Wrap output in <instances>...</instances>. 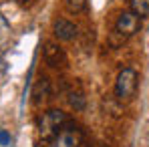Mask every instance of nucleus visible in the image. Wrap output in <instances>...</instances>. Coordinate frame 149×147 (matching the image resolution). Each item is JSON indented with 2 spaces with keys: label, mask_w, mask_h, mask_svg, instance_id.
Listing matches in <instances>:
<instances>
[{
  "label": "nucleus",
  "mask_w": 149,
  "mask_h": 147,
  "mask_svg": "<svg viewBox=\"0 0 149 147\" xmlns=\"http://www.w3.org/2000/svg\"><path fill=\"white\" fill-rule=\"evenodd\" d=\"M69 123V117L65 111L61 109H49L47 113H42V117L38 119V137L40 139H50L63 125Z\"/></svg>",
  "instance_id": "1"
},
{
  "label": "nucleus",
  "mask_w": 149,
  "mask_h": 147,
  "mask_svg": "<svg viewBox=\"0 0 149 147\" xmlns=\"http://www.w3.org/2000/svg\"><path fill=\"white\" fill-rule=\"evenodd\" d=\"M137 81H139V75L133 67H125L121 69V73L117 75V81H115V95L117 99H131L137 91Z\"/></svg>",
  "instance_id": "2"
},
{
  "label": "nucleus",
  "mask_w": 149,
  "mask_h": 147,
  "mask_svg": "<svg viewBox=\"0 0 149 147\" xmlns=\"http://www.w3.org/2000/svg\"><path fill=\"white\" fill-rule=\"evenodd\" d=\"M83 131L77 125H63L49 141V147H81Z\"/></svg>",
  "instance_id": "3"
},
{
  "label": "nucleus",
  "mask_w": 149,
  "mask_h": 147,
  "mask_svg": "<svg viewBox=\"0 0 149 147\" xmlns=\"http://www.w3.org/2000/svg\"><path fill=\"white\" fill-rule=\"evenodd\" d=\"M139 26H141V18L137 14H133L131 10H123L115 22V30L121 32L125 38L133 36L135 32H139Z\"/></svg>",
  "instance_id": "4"
},
{
  "label": "nucleus",
  "mask_w": 149,
  "mask_h": 147,
  "mask_svg": "<svg viewBox=\"0 0 149 147\" xmlns=\"http://www.w3.org/2000/svg\"><path fill=\"white\" fill-rule=\"evenodd\" d=\"M52 32H54V36L58 40L67 42V40H73L74 36H77V26L71 20H67V18H56L52 22Z\"/></svg>",
  "instance_id": "5"
},
{
  "label": "nucleus",
  "mask_w": 149,
  "mask_h": 147,
  "mask_svg": "<svg viewBox=\"0 0 149 147\" xmlns=\"http://www.w3.org/2000/svg\"><path fill=\"white\" fill-rule=\"evenodd\" d=\"M45 61L50 67H61L65 63V52L56 42H47L45 45Z\"/></svg>",
  "instance_id": "6"
},
{
  "label": "nucleus",
  "mask_w": 149,
  "mask_h": 147,
  "mask_svg": "<svg viewBox=\"0 0 149 147\" xmlns=\"http://www.w3.org/2000/svg\"><path fill=\"white\" fill-rule=\"evenodd\" d=\"M49 95H50V81L47 77H40L34 83V87H32V101L34 103H40L42 99H47Z\"/></svg>",
  "instance_id": "7"
},
{
  "label": "nucleus",
  "mask_w": 149,
  "mask_h": 147,
  "mask_svg": "<svg viewBox=\"0 0 149 147\" xmlns=\"http://www.w3.org/2000/svg\"><path fill=\"white\" fill-rule=\"evenodd\" d=\"M69 105L73 107L74 111H83L87 107V99L81 91H71L69 93Z\"/></svg>",
  "instance_id": "8"
},
{
  "label": "nucleus",
  "mask_w": 149,
  "mask_h": 147,
  "mask_svg": "<svg viewBox=\"0 0 149 147\" xmlns=\"http://www.w3.org/2000/svg\"><path fill=\"white\" fill-rule=\"evenodd\" d=\"M131 12L139 18L149 16V0H131Z\"/></svg>",
  "instance_id": "9"
},
{
  "label": "nucleus",
  "mask_w": 149,
  "mask_h": 147,
  "mask_svg": "<svg viewBox=\"0 0 149 147\" xmlns=\"http://www.w3.org/2000/svg\"><path fill=\"white\" fill-rule=\"evenodd\" d=\"M65 2V8L71 12V14H77V12H83L87 8V0H63Z\"/></svg>",
  "instance_id": "10"
},
{
  "label": "nucleus",
  "mask_w": 149,
  "mask_h": 147,
  "mask_svg": "<svg viewBox=\"0 0 149 147\" xmlns=\"http://www.w3.org/2000/svg\"><path fill=\"white\" fill-rule=\"evenodd\" d=\"M125 40H127V38H125L121 32H117V30H113V32L109 34V45H111L113 49H119V47L123 45Z\"/></svg>",
  "instance_id": "11"
},
{
  "label": "nucleus",
  "mask_w": 149,
  "mask_h": 147,
  "mask_svg": "<svg viewBox=\"0 0 149 147\" xmlns=\"http://www.w3.org/2000/svg\"><path fill=\"white\" fill-rule=\"evenodd\" d=\"M0 145H2V147H8V145H10V135H8L4 129H0Z\"/></svg>",
  "instance_id": "12"
},
{
  "label": "nucleus",
  "mask_w": 149,
  "mask_h": 147,
  "mask_svg": "<svg viewBox=\"0 0 149 147\" xmlns=\"http://www.w3.org/2000/svg\"><path fill=\"white\" fill-rule=\"evenodd\" d=\"M14 2H18V4H24V2H28V0H14Z\"/></svg>",
  "instance_id": "13"
}]
</instances>
